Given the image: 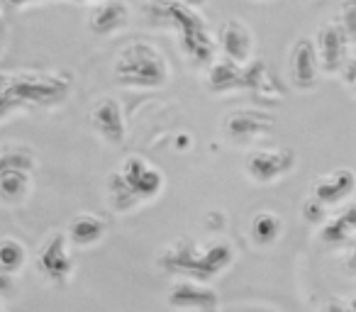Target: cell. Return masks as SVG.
Returning <instances> with one entry per match:
<instances>
[{
	"label": "cell",
	"mask_w": 356,
	"mask_h": 312,
	"mask_svg": "<svg viewBox=\"0 0 356 312\" xmlns=\"http://www.w3.org/2000/svg\"><path fill=\"white\" fill-rule=\"evenodd\" d=\"M218 47L225 59L247 66L257 54V35L239 17H227L218 30Z\"/></svg>",
	"instance_id": "8"
},
{
	"label": "cell",
	"mask_w": 356,
	"mask_h": 312,
	"mask_svg": "<svg viewBox=\"0 0 356 312\" xmlns=\"http://www.w3.org/2000/svg\"><path fill=\"white\" fill-rule=\"evenodd\" d=\"M315 47H317V56H320V64H322V74L332 76L341 74V69L346 66V61L351 59L349 56V37H346L344 27L339 25L337 20L330 22H322L315 32Z\"/></svg>",
	"instance_id": "7"
},
{
	"label": "cell",
	"mask_w": 356,
	"mask_h": 312,
	"mask_svg": "<svg viewBox=\"0 0 356 312\" xmlns=\"http://www.w3.org/2000/svg\"><path fill=\"white\" fill-rule=\"evenodd\" d=\"M298 164V156L288 147H268V149H254L244 159V174L249 181L259 186L276 183L286 179Z\"/></svg>",
	"instance_id": "4"
},
{
	"label": "cell",
	"mask_w": 356,
	"mask_h": 312,
	"mask_svg": "<svg viewBox=\"0 0 356 312\" xmlns=\"http://www.w3.org/2000/svg\"><path fill=\"white\" fill-rule=\"evenodd\" d=\"M281 234H283V220L278 217L276 213L264 210V213L254 215L252 227H249V237H252L254 244H259V247H271V244H276L278 239H281Z\"/></svg>",
	"instance_id": "20"
},
{
	"label": "cell",
	"mask_w": 356,
	"mask_h": 312,
	"mask_svg": "<svg viewBox=\"0 0 356 312\" xmlns=\"http://www.w3.org/2000/svg\"><path fill=\"white\" fill-rule=\"evenodd\" d=\"M115 76L118 83L134 90L163 88L171 79V64L156 44L137 40L124 44L115 56Z\"/></svg>",
	"instance_id": "3"
},
{
	"label": "cell",
	"mask_w": 356,
	"mask_h": 312,
	"mask_svg": "<svg viewBox=\"0 0 356 312\" xmlns=\"http://www.w3.org/2000/svg\"><path fill=\"white\" fill-rule=\"evenodd\" d=\"M35 181L27 171H0V198L6 205H22L30 198Z\"/></svg>",
	"instance_id": "16"
},
{
	"label": "cell",
	"mask_w": 356,
	"mask_h": 312,
	"mask_svg": "<svg viewBox=\"0 0 356 312\" xmlns=\"http://www.w3.org/2000/svg\"><path fill=\"white\" fill-rule=\"evenodd\" d=\"M300 215L307 224H322V227H325V224L330 222V208H327L322 200H317L315 195H310V198L302 203Z\"/></svg>",
	"instance_id": "23"
},
{
	"label": "cell",
	"mask_w": 356,
	"mask_h": 312,
	"mask_svg": "<svg viewBox=\"0 0 356 312\" xmlns=\"http://www.w3.org/2000/svg\"><path fill=\"white\" fill-rule=\"evenodd\" d=\"M322 74L320 56L312 37H298L288 49V81L300 93H310Z\"/></svg>",
	"instance_id": "5"
},
{
	"label": "cell",
	"mask_w": 356,
	"mask_h": 312,
	"mask_svg": "<svg viewBox=\"0 0 356 312\" xmlns=\"http://www.w3.org/2000/svg\"><path fill=\"white\" fill-rule=\"evenodd\" d=\"M144 17L149 25L168 27L178 35L181 54L195 66H210L215 61V40L210 35L203 17L195 13V8L186 6L181 0H147Z\"/></svg>",
	"instance_id": "1"
},
{
	"label": "cell",
	"mask_w": 356,
	"mask_h": 312,
	"mask_svg": "<svg viewBox=\"0 0 356 312\" xmlns=\"http://www.w3.org/2000/svg\"><path fill=\"white\" fill-rule=\"evenodd\" d=\"M40 263L47 273L56 276V273L71 271V258H69V237L64 234H51L44 242L40 254Z\"/></svg>",
	"instance_id": "17"
},
{
	"label": "cell",
	"mask_w": 356,
	"mask_h": 312,
	"mask_svg": "<svg viewBox=\"0 0 356 312\" xmlns=\"http://www.w3.org/2000/svg\"><path fill=\"white\" fill-rule=\"evenodd\" d=\"M71 79L66 74H44V71H22L3 74L0 88V113L10 120L13 113H25L27 108H51L69 98Z\"/></svg>",
	"instance_id": "2"
},
{
	"label": "cell",
	"mask_w": 356,
	"mask_h": 312,
	"mask_svg": "<svg viewBox=\"0 0 356 312\" xmlns=\"http://www.w3.org/2000/svg\"><path fill=\"white\" fill-rule=\"evenodd\" d=\"M66 237L76 247H93L105 237V222L93 213H81L69 222Z\"/></svg>",
	"instance_id": "15"
},
{
	"label": "cell",
	"mask_w": 356,
	"mask_h": 312,
	"mask_svg": "<svg viewBox=\"0 0 356 312\" xmlns=\"http://www.w3.org/2000/svg\"><path fill=\"white\" fill-rule=\"evenodd\" d=\"M337 22L344 27L351 44H356V0H344V3H341Z\"/></svg>",
	"instance_id": "24"
},
{
	"label": "cell",
	"mask_w": 356,
	"mask_h": 312,
	"mask_svg": "<svg viewBox=\"0 0 356 312\" xmlns=\"http://www.w3.org/2000/svg\"><path fill=\"white\" fill-rule=\"evenodd\" d=\"M244 90H249V93L259 95V98H266V100H273V98L278 100L286 93V88L278 83V79L268 71V66L257 59L244 66Z\"/></svg>",
	"instance_id": "14"
},
{
	"label": "cell",
	"mask_w": 356,
	"mask_h": 312,
	"mask_svg": "<svg viewBox=\"0 0 356 312\" xmlns=\"http://www.w3.org/2000/svg\"><path fill=\"white\" fill-rule=\"evenodd\" d=\"M118 171L124 179V183H127L144 203L159 198V195L163 193V186H166L163 171L159 169V166H154L152 161L144 159V156H127V159L118 166Z\"/></svg>",
	"instance_id": "10"
},
{
	"label": "cell",
	"mask_w": 356,
	"mask_h": 312,
	"mask_svg": "<svg viewBox=\"0 0 356 312\" xmlns=\"http://www.w3.org/2000/svg\"><path fill=\"white\" fill-rule=\"evenodd\" d=\"M273 132V117L257 108H237L225 115L222 134L234 144H254Z\"/></svg>",
	"instance_id": "6"
},
{
	"label": "cell",
	"mask_w": 356,
	"mask_h": 312,
	"mask_svg": "<svg viewBox=\"0 0 356 312\" xmlns=\"http://www.w3.org/2000/svg\"><path fill=\"white\" fill-rule=\"evenodd\" d=\"M339 79H341V83H344V88L349 90L351 95H356V56H351V59L346 61Z\"/></svg>",
	"instance_id": "25"
},
{
	"label": "cell",
	"mask_w": 356,
	"mask_h": 312,
	"mask_svg": "<svg viewBox=\"0 0 356 312\" xmlns=\"http://www.w3.org/2000/svg\"><path fill=\"white\" fill-rule=\"evenodd\" d=\"M6 3L13 8H25V6H30V3H37V0H6Z\"/></svg>",
	"instance_id": "26"
},
{
	"label": "cell",
	"mask_w": 356,
	"mask_h": 312,
	"mask_svg": "<svg viewBox=\"0 0 356 312\" xmlns=\"http://www.w3.org/2000/svg\"><path fill=\"white\" fill-rule=\"evenodd\" d=\"M108 203H110V208H113L115 213L129 215V213H134V210H137L144 200L139 198V195L134 193L127 183H124V179L120 176V171L115 169L113 174H110V179H108Z\"/></svg>",
	"instance_id": "18"
},
{
	"label": "cell",
	"mask_w": 356,
	"mask_h": 312,
	"mask_svg": "<svg viewBox=\"0 0 356 312\" xmlns=\"http://www.w3.org/2000/svg\"><path fill=\"white\" fill-rule=\"evenodd\" d=\"M205 85H208L210 93L218 95H229L234 90H244V66L220 56L205 71Z\"/></svg>",
	"instance_id": "13"
},
{
	"label": "cell",
	"mask_w": 356,
	"mask_h": 312,
	"mask_svg": "<svg viewBox=\"0 0 356 312\" xmlns=\"http://www.w3.org/2000/svg\"><path fill=\"white\" fill-rule=\"evenodd\" d=\"M90 129L110 147H122L127 139V120H124L122 105L115 98H100L88 113Z\"/></svg>",
	"instance_id": "9"
},
{
	"label": "cell",
	"mask_w": 356,
	"mask_h": 312,
	"mask_svg": "<svg viewBox=\"0 0 356 312\" xmlns=\"http://www.w3.org/2000/svg\"><path fill=\"white\" fill-rule=\"evenodd\" d=\"M181 3H186V6H191V8H203L205 6V0H181Z\"/></svg>",
	"instance_id": "27"
},
{
	"label": "cell",
	"mask_w": 356,
	"mask_h": 312,
	"mask_svg": "<svg viewBox=\"0 0 356 312\" xmlns=\"http://www.w3.org/2000/svg\"><path fill=\"white\" fill-rule=\"evenodd\" d=\"M356 193V171L351 169H337L330 174H322L312 183L310 195L327 205V208H339L346 205Z\"/></svg>",
	"instance_id": "11"
},
{
	"label": "cell",
	"mask_w": 356,
	"mask_h": 312,
	"mask_svg": "<svg viewBox=\"0 0 356 312\" xmlns=\"http://www.w3.org/2000/svg\"><path fill=\"white\" fill-rule=\"evenodd\" d=\"M27 261V249L22 242H17V239L13 237H6L3 242H0V266H3V271L6 273H13L17 271V268H22Z\"/></svg>",
	"instance_id": "22"
},
{
	"label": "cell",
	"mask_w": 356,
	"mask_h": 312,
	"mask_svg": "<svg viewBox=\"0 0 356 312\" xmlns=\"http://www.w3.org/2000/svg\"><path fill=\"white\" fill-rule=\"evenodd\" d=\"M356 234V200L341 205V210L330 217V222L322 227L325 242H346Z\"/></svg>",
	"instance_id": "19"
},
{
	"label": "cell",
	"mask_w": 356,
	"mask_h": 312,
	"mask_svg": "<svg viewBox=\"0 0 356 312\" xmlns=\"http://www.w3.org/2000/svg\"><path fill=\"white\" fill-rule=\"evenodd\" d=\"M0 171H37V156L25 144H3L0 149Z\"/></svg>",
	"instance_id": "21"
},
{
	"label": "cell",
	"mask_w": 356,
	"mask_h": 312,
	"mask_svg": "<svg viewBox=\"0 0 356 312\" xmlns=\"http://www.w3.org/2000/svg\"><path fill=\"white\" fill-rule=\"evenodd\" d=\"M132 20V10L124 0H103L90 10L88 15V30L98 37H115L124 32Z\"/></svg>",
	"instance_id": "12"
}]
</instances>
